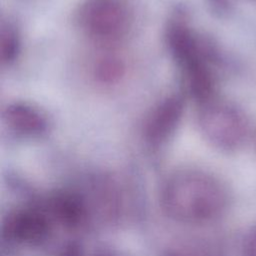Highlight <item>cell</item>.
<instances>
[{
  "label": "cell",
  "instance_id": "obj_1",
  "mask_svg": "<svg viewBox=\"0 0 256 256\" xmlns=\"http://www.w3.org/2000/svg\"><path fill=\"white\" fill-rule=\"evenodd\" d=\"M164 42L197 105L218 96L217 72L226 64L225 54L213 38L192 27L185 9L176 8L168 18Z\"/></svg>",
  "mask_w": 256,
  "mask_h": 256
},
{
  "label": "cell",
  "instance_id": "obj_2",
  "mask_svg": "<svg viewBox=\"0 0 256 256\" xmlns=\"http://www.w3.org/2000/svg\"><path fill=\"white\" fill-rule=\"evenodd\" d=\"M231 204L224 181L200 168H183L171 173L160 189V205L174 221L204 225L223 217Z\"/></svg>",
  "mask_w": 256,
  "mask_h": 256
},
{
  "label": "cell",
  "instance_id": "obj_3",
  "mask_svg": "<svg viewBox=\"0 0 256 256\" xmlns=\"http://www.w3.org/2000/svg\"><path fill=\"white\" fill-rule=\"evenodd\" d=\"M75 24L100 49H115L131 34L135 11L131 0H82L75 11Z\"/></svg>",
  "mask_w": 256,
  "mask_h": 256
},
{
  "label": "cell",
  "instance_id": "obj_4",
  "mask_svg": "<svg viewBox=\"0 0 256 256\" xmlns=\"http://www.w3.org/2000/svg\"><path fill=\"white\" fill-rule=\"evenodd\" d=\"M196 124L204 140L224 153L240 151L251 135V124L245 110L219 96L198 105Z\"/></svg>",
  "mask_w": 256,
  "mask_h": 256
},
{
  "label": "cell",
  "instance_id": "obj_5",
  "mask_svg": "<svg viewBox=\"0 0 256 256\" xmlns=\"http://www.w3.org/2000/svg\"><path fill=\"white\" fill-rule=\"evenodd\" d=\"M61 227L47 198L17 207L9 212L3 224L4 237L14 243L38 246Z\"/></svg>",
  "mask_w": 256,
  "mask_h": 256
},
{
  "label": "cell",
  "instance_id": "obj_6",
  "mask_svg": "<svg viewBox=\"0 0 256 256\" xmlns=\"http://www.w3.org/2000/svg\"><path fill=\"white\" fill-rule=\"evenodd\" d=\"M185 111V98L180 93L160 99L144 118L142 139L153 150L163 147L177 131Z\"/></svg>",
  "mask_w": 256,
  "mask_h": 256
},
{
  "label": "cell",
  "instance_id": "obj_7",
  "mask_svg": "<svg viewBox=\"0 0 256 256\" xmlns=\"http://www.w3.org/2000/svg\"><path fill=\"white\" fill-rule=\"evenodd\" d=\"M2 122L13 135L36 139L46 135L50 130V121L44 111L26 101H12L2 109Z\"/></svg>",
  "mask_w": 256,
  "mask_h": 256
},
{
  "label": "cell",
  "instance_id": "obj_8",
  "mask_svg": "<svg viewBox=\"0 0 256 256\" xmlns=\"http://www.w3.org/2000/svg\"><path fill=\"white\" fill-rule=\"evenodd\" d=\"M90 74L93 82L103 88L119 85L127 75V63L115 49H104L92 62Z\"/></svg>",
  "mask_w": 256,
  "mask_h": 256
},
{
  "label": "cell",
  "instance_id": "obj_9",
  "mask_svg": "<svg viewBox=\"0 0 256 256\" xmlns=\"http://www.w3.org/2000/svg\"><path fill=\"white\" fill-rule=\"evenodd\" d=\"M22 50L21 33L9 17H2L0 25V62L2 67H11L18 60Z\"/></svg>",
  "mask_w": 256,
  "mask_h": 256
},
{
  "label": "cell",
  "instance_id": "obj_10",
  "mask_svg": "<svg viewBox=\"0 0 256 256\" xmlns=\"http://www.w3.org/2000/svg\"><path fill=\"white\" fill-rule=\"evenodd\" d=\"M242 256H256V224L248 228L241 241Z\"/></svg>",
  "mask_w": 256,
  "mask_h": 256
},
{
  "label": "cell",
  "instance_id": "obj_11",
  "mask_svg": "<svg viewBox=\"0 0 256 256\" xmlns=\"http://www.w3.org/2000/svg\"><path fill=\"white\" fill-rule=\"evenodd\" d=\"M211 10L219 16H225L232 11V0H206Z\"/></svg>",
  "mask_w": 256,
  "mask_h": 256
},
{
  "label": "cell",
  "instance_id": "obj_12",
  "mask_svg": "<svg viewBox=\"0 0 256 256\" xmlns=\"http://www.w3.org/2000/svg\"><path fill=\"white\" fill-rule=\"evenodd\" d=\"M61 256H113L110 253L107 252H102V251H98V252H94L92 254H87L85 252V250H83L82 248H80L77 245H69L68 247H66L65 251L62 253Z\"/></svg>",
  "mask_w": 256,
  "mask_h": 256
},
{
  "label": "cell",
  "instance_id": "obj_13",
  "mask_svg": "<svg viewBox=\"0 0 256 256\" xmlns=\"http://www.w3.org/2000/svg\"><path fill=\"white\" fill-rule=\"evenodd\" d=\"M171 256H193V255H190V254H185V253H178V252H176V253H173Z\"/></svg>",
  "mask_w": 256,
  "mask_h": 256
}]
</instances>
